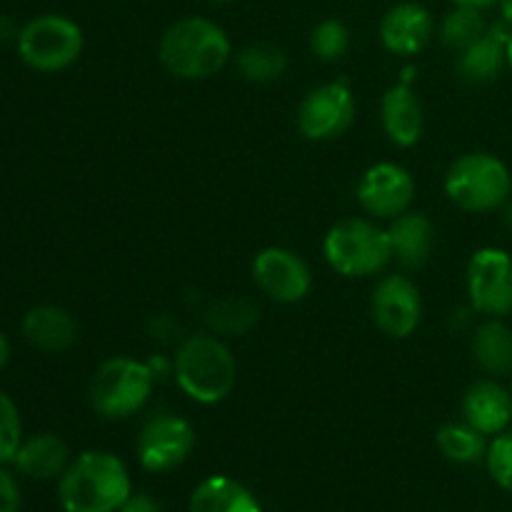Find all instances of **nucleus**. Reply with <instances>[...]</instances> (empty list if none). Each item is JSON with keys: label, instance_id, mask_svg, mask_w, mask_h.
Wrapping results in <instances>:
<instances>
[{"label": "nucleus", "instance_id": "obj_1", "mask_svg": "<svg viewBox=\"0 0 512 512\" xmlns=\"http://www.w3.org/2000/svg\"><path fill=\"white\" fill-rule=\"evenodd\" d=\"M233 58V43L223 25L205 15H185L163 30L158 60L180 80H208Z\"/></svg>", "mask_w": 512, "mask_h": 512}, {"label": "nucleus", "instance_id": "obj_2", "mask_svg": "<svg viewBox=\"0 0 512 512\" xmlns=\"http://www.w3.org/2000/svg\"><path fill=\"white\" fill-rule=\"evenodd\" d=\"M173 378L180 393L198 405H218L238 385V360L223 338L208 333L188 335L173 355Z\"/></svg>", "mask_w": 512, "mask_h": 512}, {"label": "nucleus", "instance_id": "obj_3", "mask_svg": "<svg viewBox=\"0 0 512 512\" xmlns=\"http://www.w3.org/2000/svg\"><path fill=\"white\" fill-rule=\"evenodd\" d=\"M133 495L123 460L103 450H88L70 460L58 478V500L65 512H120Z\"/></svg>", "mask_w": 512, "mask_h": 512}, {"label": "nucleus", "instance_id": "obj_4", "mask_svg": "<svg viewBox=\"0 0 512 512\" xmlns=\"http://www.w3.org/2000/svg\"><path fill=\"white\" fill-rule=\"evenodd\" d=\"M158 375L148 360L113 355L95 368L88 385L90 408L105 420H128L148 405Z\"/></svg>", "mask_w": 512, "mask_h": 512}, {"label": "nucleus", "instance_id": "obj_5", "mask_svg": "<svg viewBox=\"0 0 512 512\" xmlns=\"http://www.w3.org/2000/svg\"><path fill=\"white\" fill-rule=\"evenodd\" d=\"M443 190L465 213H495L512 198V170L498 155L473 150L450 163Z\"/></svg>", "mask_w": 512, "mask_h": 512}, {"label": "nucleus", "instance_id": "obj_6", "mask_svg": "<svg viewBox=\"0 0 512 512\" xmlns=\"http://www.w3.org/2000/svg\"><path fill=\"white\" fill-rule=\"evenodd\" d=\"M325 263L343 278H370L393 263L388 228L370 218H343L323 238Z\"/></svg>", "mask_w": 512, "mask_h": 512}, {"label": "nucleus", "instance_id": "obj_7", "mask_svg": "<svg viewBox=\"0 0 512 512\" xmlns=\"http://www.w3.org/2000/svg\"><path fill=\"white\" fill-rule=\"evenodd\" d=\"M18 58L35 73H60L78 63L85 48L83 28L60 13H43L20 25Z\"/></svg>", "mask_w": 512, "mask_h": 512}, {"label": "nucleus", "instance_id": "obj_8", "mask_svg": "<svg viewBox=\"0 0 512 512\" xmlns=\"http://www.w3.org/2000/svg\"><path fill=\"white\" fill-rule=\"evenodd\" d=\"M465 290L473 313L508 318L512 313V253L498 245L478 248L468 260Z\"/></svg>", "mask_w": 512, "mask_h": 512}, {"label": "nucleus", "instance_id": "obj_9", "mask_svg": "<svg viewBox=\"0 0 512 512\" xmlns=\"http://www.w3.org/2000/svg\"><path fill=\"white\" fill-rule=\"evenodd\" d=\"M355 113H358V103H355L353 88L345 80H328L300 100L295 123L305 140L328 143L348 133Z\"/></svg>", "mask_w": 512, "mask_h": 512}, {"label": "nucleus", "instance_id": "obj_10", "mask_svg": "<svg viewBox=\"0 0 512 512\" xmlns=\"http://www.w3.org/2000/svg\"><path fill=\"white\" fill-rule=\"evenodd\" d=\"M370 315L375 328L395 340H405L423 323V295L403 273H388L373 285Z\"/></svg>", "mask_w": 512, "mask_h": 512}, {"label": "nucleus", "instance_id": "obj_11", "mask_svg": "<svg viewBox=\"0 0 512 512\" xmlns=\"http://www.w3.org/2000/svg\"><path fill=\"white\" fill-rule=\"evenodd\" d=\"M195 443L198 433L188 420L173 413H160L143 425L135 453L143 470L160 475L180 468L193 455Z\"/></svg>", "mask_w": 512, "mask_h": 512}, {"label": "nucleus", "instance_id": "obj_12", "mask_svg": "<svg viewBox=\"0 0 512 512\" xmlns=\"http://www.w3.org/2000/svg\"><path fill=\"white\" fill-rule=\"evenodd\" d=\"M250 273L260 293L278 305L300 303L313 288V270L303 255L280 245L260 250L253 258Z\"/></svg>", "mask_w": 512, "mask_h": 512}, {"label": "nucleus", "instance_id": "obj_13", "mask_svg": "<svg viewBox=\"0 0 512 512\" xmlns=\"http://www.w3.org/2000/svg\"><path fill=\"white\" fill-rule=\"evenodd\" d=\"M418 185H415L413 173L405 165L390 163H375L360 175L358 188H355V198L363 213H368L373 220H393L410 210L413 205Z\"/></svg>", "mask_w": 512, "mask_h": 512}, {"label": "nucleus", "instance_id": "obj_14", "mask_svg": "<svg viewBox=\"0 0 512 512\" xmlns=\"http://www.w3.org/2000/svg\"><path fill=\"white\" fill-rule=\"evenodd\" d=\"M435 18L418 0L390 5L378 23V38L388 53L410 58L423 53L435 35Z\"/></svg>", "mask_w": 512, "mask_h": 512}, {"label": "nucleus", "instance_id": "obj_15", "mask_svg": "<svg viewBox=\"0 0 512 512\" xmlns=\"http://www.w3.org/2000/svg\"><path fill=\"white\" fill-rule=\"evenodd\" d=\"M463 423L483 433L485 438L505 433L512 425V393L510 385L500 383V378H480L463 393L460 400Z\"/></svg>", "mask_w": 512, "mask_h": 512}, {"label": "nucleus", "instance_id": "obj_16", "mask_svg": "<svg viewBox=\"0 0 512 512\" xmlns=\"http://www.w3.org/2000/svg\"><path fill=\"white\" fill-rule=\"evenodd\" d=\"M380 125L390 143L398 148H413L420 143L425 130V113L413 85L398 80L385 90L380 100Z\"/></svg>", "mask_w": 512, "mask_h": 512}, {"label": "nucleus", "instance_id": "obj_17", "mask_svg": "<svg viewBox=\"0 0 512 512\" xmlns=\"http://www.w3.org/2000/svg\"><path fill=\"white\" fill-rule=\"evenodd\" d=\"M510 25H490L488 33L455 53V73L473 85L493 83L508 68V35Z\"/></svg>", "mask_w": 512, "mask_h": 512}, {"label": "nucleus", "instance_id": "obj_18", "mask_svg": "<svg viewBox=\"0 0 512 512\" xmlns=\"http://www.w3.org/2000/svg\"><path fill=\"white\" fill-rule=\"evenodd\" d=\"M388 238L395 263L403 270H420L433 255L438 233L428 215L405 210L398 218L388 220Z\"/></svg>", "mask_w": 512, "mask_h": 512}, {"label": "nucleus", "instance_id": "obj_19", "mask_svg": "<svg viewBox=\"0 0 512 512\" xmlns=\"http://www.w3.org/2000/svg\"><path fill=\"white\" fill-rule=\"evenodd\" d=\"M20 335L43 353H65L78 343V320L60 305H35L20 320Z\"/></svg>", "mask_w": 512, "mask_h": 512}, {"label": "nucleus", "instance_id": "obj_20", "mask_svg": "<svg viewBox=\"0 0 512 512\" xmlns=\"http://www.w3.org/2000/svg\"><path fill=\"white\" fill-rule=\"evenodd\" d=\"M15 470L30 480H53L70 465V448L60 435L38 433L23 438L13 458Z\"/></svg>", "mask_w": 512, "mask_h": 512}, {"label": "nucleus", "instance_id": "obj_21", "mask_svg": "<svg viewBox=\"0 0 512 512\" xmlns=\"http://www.w3.org/2000/svg\"><path fill=\"white\" fill-rule=\"evenodd\" d=\"M475 365L490 378L512 375V328L505 318H485L470 340Z\"/></svg>", "mask_w": 512, "mask_h": 512}, {"label": "nucleus", "instance_id": "obj_22", "mask_svg": "<svg viewBox=\"0 0 512 512\" xmlns=\"http://www.w3.org/2000/svg\"><path fill=\"white\" fill-rule=\"evenodd\" d=\"M190 512H263L258 498L228 475H210L190 495Z\"/></svg>", "mask_w": 512, "mask_h": 512}, {"label": "nucleus", "instance_id": "obj_23", "mask_svg": "<svg viewBox=\"0 0 512 512\" xmlns=\"http://www.w3.org/2000/svg\"><path fill=\"white\" fill-rule=\"evenodd\" d=\"M258 305L238 295H225L205 308V325L218 338H240L258 325Z\"/></svg>", "mask_w": 512, "mask_h": 512}, {"label": "nucleus", "instance_id": "obj_24", "mask_svg": "<svg viewBox=\"0 0 512 512\" xmlns=\"http://www.w3.org/2000/svg\"><path fill=\"white\" fill-rule=\"evenodd\" d=\"M235 68L243 80L255 85L278 83L288 73V53L275 43H250L235 55Z\"/></svg>", "mask_w": 512, "mask_h": 512}, {"label": "nucleus", "instance_id": "obj_25", "mask_svg": "<svg viewBox=\"0 0 512 512\" xmlns=\"http://www.w3.org/2000/svg\"><path fill=\"white\" fill-rule=\"evenodd\" d=\"M435 445L450 463L475 465L485 460L490 440L468 423H448L435 433Z\"/></svg>", "mask_w": 512, "mask_h": 512}, {"label": "nucleus", "instance_id": "obj_26", "mask_svg": "<svg viewBox=\"0 0 512 512\" xmlns=\"http://www.w3.org/2000/svg\"><path fill=\"white\" fill-rule=\"evenodd\" d=\"M485 10L468 8V5H453L448 13L440 20L438 35L443 40V45L453 53H460L463 48H468L470 43H475L478 38H483L488 33L490 23L485 20Z\"/></svg>", "mask_w": 512, "mask_h": 512}, {"label": "nucleus", "instance_id": "obj_27", "mask_svg": "<svg viewBox=\"0 0 512 512\" xmlns=\"http://www.w3.org/2000/svg\"><path fill=\"white\" fill-rule=\"evenodd\" d=\"M310 53L323 63H338L350 50V28L340 18H323L310 30Z\"/></svg>", "mask_w": 512, "mask_h": 512}, {"label": "nucleus", "instance_id": "obj_28", "mask_svg": "<svg viewBox=\"0 0 512 512\" xmlns=\"http://www.w3.org/2000/svg\"><path fill=\"white\" fill-rule=\"evenodd\" d=\"M23 443V423H20V410L8 393L0 390V465L13 463Z\"/></svg>", "mask_w": 512, "mask_h": 512}, {"label": "nucleus", "instance_id": "obj_29", "mask_svg": "<svg viewBox=\"0 0 512 512\" xmlns=\"http://www.w3.org/2000/svg\"><path fill=\"white\" fill-rule=\"evenodd\" d=\"M485 468L493 483L503 488L505 493H512V425L505 433L495 435L488 445L485 455Z\"/></svg>", "mask_w": 512, "mask_h": 512}, {"label": "nucleus", "instance_id": "obj_30", "mask_svg": "<svg viewBox=\"0 0 512 512\" xmlns=\"http://www.w3.org/2000/svg\"><path fill=\"white\" fill-rule=\"evenodd\" d=\"M20 503L23 498H20L18 480L0 465V512H20Z\"/></svg>", "mask_w": 512, "mask_h": 512}, {"label": "nucleus", "instance_id": "obj_31", "mask_svg": "<svg viewBox=\"0 0 512 512\" xmlns=\"http://www.w3.org/2000/svg\"><path fill=\"white\" fill-rule=\"evenodd\" d=\"M120 512H165V510L155 498H150V495L145 493H138V495H130V498L125 500V505L120 508Z\"/></svg>", "mask_w": 512, "mask_h": 512}, {"label": "nucleus", "instance_id": "obj_32", "mask_svg": "<svg viewBox=\"0 0 512 512\" xmlns=\"http://www.w3.org/2000/svg\"><path fill=\"white\" fill-rule=\"evenodd\" d=\"M20 28H15L13 20L8 15H0V43H8V40H18Z\"/></svg>", "mask_w": 512, "mask_h": 512}, {"label": "nucleus", "instance_id": "obj_33", "mask_svg": "<svg viewBox=\"0 0 512 512\" xmlns=\"http://www.w3.org/2000/svg\"><path fill=\"white\" fill-rule=\"evenodd\" d=\"M8 363H10V343H8V335L0 330V373L8 368Z\"/></svg>", "mask_w": 512, "mask_h": 512}, {"label": "nucleus", "instance_id": "obj_34", "mask_svg": "<svg viewBox=\"0 0 512 512\" xmlns=\"http://www.w3.org/2000/svg\"><path fill=\"white\" fill-rule=\"evenodd\" d=\"M453 5H468V8H478V10H488L493 5H498V0H450Z\"/></svg>", "mask_w": 512, "mask_h": 512}, {"label": "nucleus", "instance_id": "obj_35", "mask_svg": "<svg viewBox=\"0 0 512 512\" xmlns=\"http://www.w3.org/2000/svg\"><path fill=\"white\" fill-rule=\"evenodd\" d=\"M498 8H500V18H503V23L512 28V0H498Z\"/></svg>", "mask_w": 512, "mask_h": 512}, {"label": "nucleus", "instance_id": "obj_36", "mask_svg": "<svg viewBox=\"0 0 512 512\" xmlns=\"http://www.w3.org/2000/svg\"><path fill=\"white\" fill-rule=\"evenodd\" d=\"M500 213H503V225L512 233V198L500 208Z\"/></svg>", "mask_w": 512, "mask_h": 512}, {"label": "nucleus", "instance_id": "obj_37", "mask_svg": "<svg viewBox=\"0 0 512 512\" xmlns=\"http://www.w3.org/2000/svg\"><path fill=\"white\" fill-rule=\"evenodd\" d=\"M508 68L512 70V30H510V35H508Z\"/></svg>", "mask_w": 512, "mask_h": 512}, {"label": "nucleus", "instance_id": "obj_38", "mask_svg": "<svg viewBox=\"0 0 512 512\" xmlns=\"http://www.w3.org/2000/svg\"><path fill=\"white\" fill-rule=\"evenodd\" d=\"M210 3L220 5V8H225V5H233V3H238V0H210Z\"/></svg>", "mask_w": 512, "mask_h": 512}, {"label": "nucleus", "instance_id": "obj_39", "mask_svg": "<svg viewBox=\"0 0 512 512\" xmlns=\"http://www.w3.org/2000/svg\"><path fill=\"white\" fill-rule=\"evenodd\" d=\"M510 393H512V375H510Z\"/></svg>", "mask_w": 512, "mask_h": 512}]
</instances>
